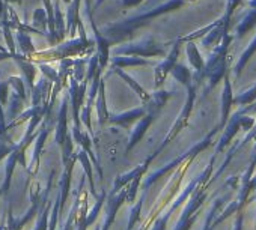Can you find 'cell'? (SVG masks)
Wrapping results in <instances>:
<instances>
[{
	"instance_id": "obj_6",
	"label": "cell",
	"mask_w": 256,
	"mask_h": 230,
	"mask_svg": "<svg viewBox=\"0 0 256 230\" xmlns=\"http://www.w3.org/2000/svg\"><path fill=\"white\" fill-rule=\"evenodd\" d=\"M6 18V8H5V2L0 0V20Z\"/></svg>"
},
{
	"instance_id": "obj_12",
	"label": "cell",
	"mask_w": 256,
	"mask_h": 230,
	"mask_svg": "<svg viewBox=\"0 0 256 230\" xmlns=\"http://www.w3.org/2000/svg\"><path fill=\"white\" fill-rule=\"evenodd\" d=\"M65 2H66V3H68V2H70V0H65Z\"/></svg>"
},
{
	"instance_id": "obj_7",
	"label": "cell",
	"mask_w": 256,
	"mask_h": 230,
	"mask_svg": "<svg viewBox=\"0 0 256 230\" xmlns=\"http://www.w3.org/2000/svg\"><path fill=\"white\" fill-rule=\"evenodd\" d=\"M248 185H250V191H252V193H256V170H254V173H253V176H252Z\"/></svg>"
},
{
	"instance_id": "obj_8",
	"label": "cell",
	"mask_w": 256,
	"mask_h": 230,
	"mask_svg": "<svg viewBox=\"0 0 256 230\" xmlns=\"http://www.w3.org/2000/svg\"><path fill=\"white\" fill-rule=\"evenodd\" d=\"M124 6H134L138 3H140V0H122Z\"/></svg>"
},
{
	"instance_id": "obj_5",
	"label": "cell",
	"mask_w": 256,
	"mask_h": 230,
	"mask_svg": "<svg viewBox=\"0 0 256 230\" xmlns=\"http://www.w3.org/2000/svg\"><path fill=\"white\" fill-rule=\"evenodd\" d=\"M242 226H244V214H242V211H240L232 224V230H242Z\"/></svg>"
},
{
	"instance_id": "obj_4",
	"label": "cell",
	"mask_w": 256,
	"mask_h": 230,
	"mask_svg": "<svg viewBox=\"0 0 256 230\" xmlns=\"http://www.w3.org/2000/svg\"><path fill=\"white\" fill-rule=\"evenodd\" d=\"M34 21L35 24H44L46 21H48V17H47V12L44 9H36L35 14H34Z\"/></svg>"
},
{
	"instance_id": "obj_11",
	"label": "cell",
	"mask_w": 256,
	"mask_h": 230,
	"mask_svg": "<svg viewBox=\"0 0 256 230\" xmlns=\"http://www.w3.org/2000/svg\"><path fill=\"white\" fill-rule=\"evenodd\" d=\"M254 226H256V215H254Z\"/></svg>"
},
{
	"instance_id": "obj_9",
	"label": "cell",
	"mask_w": 256,
	"mask_h": 230,
	"mask_svg": "<svg viewBox=\"0 0 256 230\" xmlns=\"http://www.w3.org/2000/svg\"><path fill=\"white\" fill-rule=\"evenodd\" d=\"M4 2H22V0H4Z\"/></svg>"
},
{
	"instance_id": "obj_2",
	"label": "cell",
	"mask_w": 256,
	"mask_h": 230,
	"mask_svg": "<svg viewBox=\"0 0 256 230\" xmlns=\"http://www.w3.org/2000/svg\"><path fill=\"white\" fill-rule=\"evenodd\" d=\"M235 188H236V187H235ZM235 188H230L226 194H223L222 197H218V199L212 203V206H211V209H210V212H208V217H206L205 229H204V230H212V220H214V217L218 214V211L223 208V205H224L228 200L232 199V194H234V190H235Z\"/></svg>"
},
{
	"instance_id": "obj_10",
	"label": "cell",
	"mask_w": 256,
	"mask_h": 230,
	"mask_svg": "<svg viewBox=\"0 0 256 230\" xmlns=\"http://www.w3.org/2000/svg\"><path fill=\"white\" fill-rule=\"evenodd\" d=\"M101 3H102V0H98V2H96V8H98V6H100Z\"/></svg>"
},
{
	"instance_id": "obj_1",
	"label": "cell",
	"mask_w": 256,
	"mask_h": 230,
	"mask_svg": "<svg viewBox=\"0 0 256 230\" xmlns=\"http://www.w3.org/2000/svg\"><path fill=\"white\" fill-rule=\"evenodd\" d=\"M240 130H242V118H240V113H238V114H235V116L229 121L228 127L224 128V133H223V136L220 137V140H218V143H217L216 154L224 151V148H228V146L230 145L232 139L236 136V133H238Z\"/></svg>"
},
{
	"instance_id": "obj_3",
	"label": "cell",
	"mask_w": 256,
	"mask_h": 230,
	"mask_svg": "<svg viewBox=\"0 0 256 230\" xmlns=\"http://www.w3.org/2000/svg\"><path fill=\"white\" fill-rule=\"evenodd\" d=\"M78 6H80V0H74V2L71 3V6H70V9H68L66 20H68V24H70V32H74L76 24L78 23Z\"/></svg>"
}]
</instances>
